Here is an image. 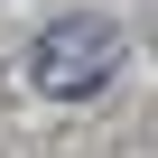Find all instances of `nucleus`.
Here are the masks:
<instances>
[{"label":"nucleus","mask_w":158,"mask_h":158,"mask_svg":"<svg viewBox=\"0 0 158 158\" xmlns=\"http://www.w3.org/2000/svg\"><path fill=\"white\" fill-rule=\"evenodd\" d=\"M112 56H121V37H112L102 19H65V28H47V37L28 47V84H37L47 102H84V93H102Z\"/></svg>","instance_id":"1"}]
</instances>
